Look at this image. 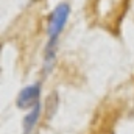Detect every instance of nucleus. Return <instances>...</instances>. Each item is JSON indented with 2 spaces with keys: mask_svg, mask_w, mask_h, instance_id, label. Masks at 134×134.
<instances>
[{
  "mask_svg": "<svg viewBox=\"0 0 134 134\" xmlns=\"http://www.w3.org/2000/svg\"><path fill=\"white\" fill-rule=\"evenodd\" d=\"M56 39L58 37H50V41H48V44L45 47V67L47 69H50L52 64H53V61H55V53H56L55 45H56Z\"/></svg>",
  "mask_w": 134,
  "mask_h": 134,
  "instance_id": "obj_4",
  "label": "nucleus"
},
{
  "mask_svg": "<svg viewBox=\"0 0 134 134\" xmlns=\"http://www.w3.org/2000/svg\"><path fill=\"white\" fill-rule=\"evenodd\" d=\"M69 14H70V6L67 3H61L56 6V9L52 13L48 19V36L50 37H58V34L63 31L66 25Z\"/></svg>",
  "mask_w": 134,
  "mask_h": 134,
  "instance_id": "obj_1",
  "label": "nucleus"
},
{
  "mask_svg": "<svg viewBox=\"0 0 134 134\" xmlns=\"http://www.w3.org/2000/svg\"><path fill=\"white\" fill-rule=\"evenodd\" d=\"M39 114H41V104L37 103L34 108H31V112L25 117V120H24V131L25 134H30L33 131L34 125H36V122H37V119H39Z\"/></svg>",
  "mask_w": 134,
  "mask_h": 134,
  "instance_id": "obj_3",
  "label": "nucleus"
},
{
  "mask_svg": "<svg viewBox=\"0 0 134 134\" xmlns=\"http://www.w3.org/2000/svg\"><path fill=\"white\" fill-rule=\"evenodd\" d=\"M39 95H41V86L33 84V86H28L19 92L16 103L20 109H31L39 103Z\"/></svg>",
  "mask_w": 134,
  "mask_h": 134,
  "instance_id": "obj_2",
  "label": "nucleus"
}]
</instances>
